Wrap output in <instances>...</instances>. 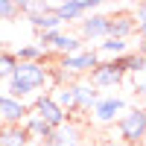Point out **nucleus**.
I'll return each mask as SVG.
<instances>
[{"instance_id":"nucleus-16","label":"nucleus","mask_w":146,"mask_h":146,"mask_svg":"<svg viewBox=\"0 0 146 146\" xmlns=\"http://www.w3.org/2000/svg\"><path fill=\"white\" fill-rule=\"evenodd\" d=\"M15 58H18V62H27V64H47L50 53L41 50L38 44H23V47L15 50Z\"/></svg>"},{"instance_id":"nucleus-8","label":"nucleus","mask_w":146,"mask_h":146,"mask_svg":"<svg viewBox=\"0 0 146 146\" xmlns=\"http://www.w3.org/2000/svg\"><path fill=\"white\" fill-rule=\"evenodd\" d=\"M27 114H29V105L23 100L0 94V126H23Z\"/></svg>"},{"instance_id":"nucleus-13","label":"nucleus","mask_w":146,"mask_h":146,"mask_svg":"<svg viewBox=\"0 0 146 146\" xmlns=\"http://www.w3.org/2000/svg\"><path fill=\"white\" fill-rule=\"evenodd\" d=\"M70 85H73V96H76V111H91L100 102V91L91 88L88 79L85 82H70Z\"/></svg>"},{"instance_id":"nucleus-6","label":"nucleus","mask_w":146,"mask_h":146,"mask_svg":"<svg viewBox=\"0 0 146 146\" xmlns=\"http://www.w3.org/2000/svg\"><path fill=\"white\" fill-rule=\"evenodd\" d=\"M53 12L64 23H73V21L88 18L91 12H100V3H94V0H62V3H53Z\"/></svg>"},{"instance_id":"nucleus-17","label":"nucleus","mask_w":146,"mask_h":146,"mask_svg":"<svg viewBox=\"0 0 146 146\" xmlns=\"http://www.w3.org/2000/svg\"><path fill=\"white\" fill-rule=\"evenodd\" d=\"M0 146H29L23 126H0Z\"/></svg>"},{"instance_id":"nucleus-19","label":"nucleus","mask_w":146,"mask_h":146,"mask_svg":"<svg viewBox=\"0 0 146 146\" xmlns=\"http://www.w3.org/2000/svg\"><path fill=\"white\" fill-rule=\"evenodd\" d=\"M56 105L62 108V111L70 117V111H76V96H73V85H56V91L50 94Z\"/></svg>"},{"instance_id":"nucleus-11","label":"nucleus","mask_w":146,"mask_h":146,"mask_svg":"<svg viewBox=\"0 0 146 146\" xmlns=\"http://www.w3.org/2000/svg\"><path fill=\"white\" fill-rule=\"evenodd\" d=\"M135 15L131 12H120V15H108V38H120L129 41L135 35Z\"/></svg>"},{"instance_id":"nucleus-23","label":"nucleus","mask_w":146,"mask_h":146,"mask_svg":"<svg viewBox=\"0 0 146 146\" xmlns=\"http://www.w3.org/2000/svg\"><path fill=\"white\" fill-rule=\"evenodd\" d=\"M135 94H137L140 100L146 102V73H140V76H135Z\"/></svg>"},{"instance_id":"nucleus-5","label":"nucleus","mask_w":146,"mask_h":146,"mask_svg":"<svg viewBox=\"0 0 146 146\" xmlns=\"http://www.w3.org/2000/svg\"><path fill=\"white\" fill-rule=\"evenodd\" d=\"M29 108H32V111H35V114H38V117L44 120L47 126H53V129H62V126H67V114H64L62 108L56 105V100H53L50 94H38V96L32 100V105H29Z\"/></svg>"},{"instance_id":"nucleus-24","label":"nucleus","mask_w":146,"mask_h":146,"mask_svg":"<svg viewBox=\"0 0 146 146\" xmlns=\"http://www.w3.org/2000/svg\"><path fill=\"white\" fill-rule=\"evenodd\" d=\"M100 146H123L120 140H108V143H100Z\"/></svg>"},{"instance_id":"nucleus-22","label":"nucleus","mask_w":146,"mask_h":146,"mask_svg":"<svg viewBox=\"0 0 146 146\" xmlns=\"http://www.w3.org/2000/svg\"><path fill=\"white\" fill-rule=\"evenodd\" d=\"M21 15V6L12 0H0V21H15Z\"/></svg>"},{"instance_id":"nucleus-14","label":"nucleus","mask_w":146,"mask_h":146,"mask_svg":"<svg viewBox=\"0 0 146 146\" xmlns=\"http://www.w3.org/2000/svg\"><path fill=\"white\" fill-rule=\"evenodd\" d=\"M131 53V44L129 41H120V38H105L96 44V56H105V62H111V58H120Z\"/></svg>"},{"instance_id":"nucleus-21","label":"nucleus","mask_w":146,"mask_h":146,"mask_svg":"<svg viewBox=\"0 0 146 146\" xmlns=\"http://www.w3.org/2000/svg\"><path fill=\"white\" fill-rule=\"evenodd\" d=\"M131 15H135V32H137V38L140 41H146V3H140L135 12H131Z\"/></svg>"},{"instance_id":"nucleus-25","label":"nucleus","mask_w":146,"mask_h":146,"mask_svg":"<svg viewBox=\"0 0 146 146\" xmlns=\"http://www.w3.org/2000/svg\"><path fill=\"white\" fill-rule=\"evenodd\" d=\"M137 53H143V56H146V41H140V44H137Z\"/></svg>"},{"instance_id":"nucleus-18","label":"nucleus","mask_w":146,"mask_h":146,"mask_svg":"<svg viewBox=\"0 0 146 146\" xmlns=\"http://www.w3.org/2000/svg\"><path fill=\"white\" fill-rule=\"evenodd\" d=\"M41 146H79V131L73 126H62V129H56L53 137L44 140Z\"/></svg>"},{"instance_id":"nucleus-26","label":"nucleus","mask_w":146,"mask_h":146,"mask_svg":"<svg viewBox=\"0 0 146 146\" xmlns=\"http://www.w3.org/2000/svg\"><path fill=\"white\" fill-rule=\"evenodd\" d=\"M91 146H100V143H91Z\"/></svg>"},{"instance_id":"nucleus-20","label":"nucleus","mask_w":146,"mask_h":146,"mask_svg":"<svg viewBox=\"0 0 146 146\" xmlns=\"http://www.w3.org/2000/svg\"><path fill=\"white\" fill-rule=\"evenodd\" d=\"M15 70H18L15 53H12V50H0V82H9Z\"/></svg>"},{"instance_id":"nucleus-3","label":"nucleus","mask_w":146,"mask_h":146,"mask_svg":"<svg viewBox=\"0 0 146 146\" xmlns=\"http://www.w3.org/2000/svg\"><path fill=\"white\" fill-rule=\"evenodd\" d=\"M102 58L96 56V50H79V53H73V56H62L58 58V70L64 73V76H85V73H91L96 64H100Z\"/></svg>"},{"instance_id":"nucleus-15","label":"nucleus","mask_w":146,"mask_h":146,"mask_svg":"<svg viewBox=\"0 0 146 146\" xmlns=\"http://www.w3.org/2000/svg\"><path fill=\"white\" fill-rule=\"evenodd\" d=\"M111 62L123 70V73H135V76L146 73V56L143 53H126V56H120V58H111Z\"/></svg>"},{"instance_id":"nucleus-2","label":"nucleus","mask_w":146,"mask_h":146,"mask_svg":"<svg viewBox=\"0 0 146 146\" xmlns=\"http://www.w3.org/2000/svg\"><path fill=\"white\" fill-rule=\"evenodd\" d=\"M117 135L123 146H140L146 140V108H126L117 120Z\"/></svg>"},{"instance_id":"nucleus-4","label":"nucleus","mask_w":146,"mask_h":146,"mask_svg":"<svg viewBox=\"0 0 146 146\" xmlns=\"http://www.w3.org/2000/svg\"><path fill=\"white\" fill-rule=\"evenodd\" d=\"M123 79H126V73L120 70L114 62H100L88 73V85L96 88V91H114V88L123 85Z\"/></svg>"},{"instance_id":"nucleus-1","label":"nucleus","mask_w":146,"mask_h":146,"mask_svg":"<svg viewBox=\"0 0 146 146\" xmlns=\"http://www.w3.org/2000/svg\"><path fill=\"white\" fill-rule=\"evenodd\" d=\"M9 85V96L15 100H23V96H38L44 88H50V64H27V62H18V70L12 73Z\"/></svg>"},{"instance_id":"nucleus-10","label":"nucleus","mask_w":146,"mask_h":146,"mask_svg":"<svg viewBox=\"0 0 146 146\" xmlns=\"http://www.w3.org/2000/svg\"><path fill=\"white\" fill-rule=\"evenodd\" d=\"M29 27L38 29V32H62L64 29V21L53 12V3H47L41 12H32V15H27Z\"/></svg>"},{"instance_id":"nucleus-9","label":"nucleus","mask_w":146,"mask_h":146,"mask_svg":"<svg viewBox=\"0 0 146 146\" xmlns=\"http://www.w3.org/2000/svg\"><path fill=\"white\" fill-rule=\"evenodd\" d=\"M79 38L82 41H105L108 38V15L91 12L88 18L79 21Z\"/></svg>"},{"instance_id":"nucleus-12","label":"nucleus","mask_w":146,"mask_h":146,"mask_svg":"<svg viewBox=\"0 0 146 146\" xmlns=\"http://www.w3.org/2000/svg\"><path fill=\"white\" fill-rule=\"evenodd\" d=\"M23 131L29 135V146H32V143H38V146H41L44 140H50V137H53V131H56V129H53V126H47L44 120L29 108L27 120H23Z\"/></svg>"},{"instance_id":"nucleus-7","label":"nucleus","mask_w":146,"mask_h":146,"mask_svg":"<svg viewBox=\"0 0 146 146\" xmlns=\"http://www.w3.org/2000/svg\"><path fill=\"white\" fill-rule=\"evenodd\" d=\"M91 111H94V120L100 126L117 123V120L123 117V111H126V100L123 96H100V102H96Z\"/></svg>"}]
</instances>
